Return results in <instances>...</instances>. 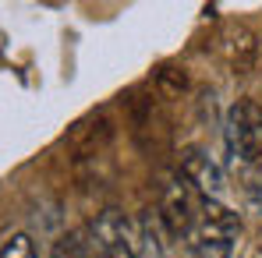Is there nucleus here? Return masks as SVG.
Masks as SVG:
<instances>
[{
	"mask_svg": "<svg viewBox=\"0 0 262 258\" xmlns=\"http://www.w3.org/2000/svg\"><path fill=\"white\" fill-rule=\"evenodd\" d=\"M181 177H184L191 187H199L206 198H220L223 187H227L223 167H220L209 152H202V149H184V152H181Z\"/></svg>",
	"mask_w": 262,
	"mask_h": 258,
	"instance_id": "nucleus-4",
	"label": "nucleus"
},
{
	"mask_svg": "<svg viewBox=\"0 0 262 258\" xmlns=\"http://www.w3.org/2000/svg\"><path fill=\"white\" fill-rule=\"evenodd\" d=\"M199 198H195V187L174 173V177H167V184H163V205H160V219L167 223V230L170 233H188L191 226H195V219H199Z\"/></svg>",
	"mask_w": 262,
	"mask_h": 258,
	"instance_id": "nucleus-3",
	"label": "nucleus"
},
{
	"mask_svg": "<svg viewBox=\"0 0 262 258\" xmlns=\"http://www.w3.org/2000/svg\"><path fill=\"white\" fill-rule=\"evenodd\" d=\"M230 64H234V75H248V71H252V64H255V36H252L248 29H237V32H234Z\"/></svg>",
	"mask_w": 262,
	"mask_h": 258,
	"instance_id": "nucleus-7",
	"label": "nucleus"
},
{
	"mask_svg": "<svg viewBox=\"0 0 262 258\" xmlns=\"http://www.w3.org/2000/svg\"><path fill=\"white\" fill-rule=\"evenodd\" d=\"M0 258H39V251H36V241L29 233H11L0 244Z\"/></svg>",
	"mask_w": 262,
	"mask_h": 258,
	"instance_id": "nucleus-8",
	"label": "nucleus"
},
{
	"mask_svg": "<svg viewBox=\"0 0 262 258\" xmlns=\"http://www.w3.org/2000/svg\"><path fill=\"white\" fill-rule=\"evenodd\" d=\"M223 138H227V152L237 167H255L262 159V103L237 99L227 110Z\"/></svg>",
	"mask_w": 262,
	"mask_h": 258,
	"instance_id": "nucleus-2",
	"label": "nucleus"
},
{
	"mask_svg": "<svg viewBox=\"0 0 262 258\" xmlns=\"http://www.w3.org/2000/svg\"><path fill=\"white\" fill-rule=\"evenodd\" d=\"M103 258H138V251L135 248H114V251H106Z\"/></svg>",
	"mask_w": 262,
	"mask_h": 258,
	"instance_id": "nucleus-9",
	"label": "nucleus"
},
{
	"mask_svg": "<svg viewBox=\"0 0 262 258\" xmlns=\"http://www.w3.org/2000/svg\"><path fill=\"white\" fill-rule=\"evenodd\" d=\"M85 230H89V241L99 244L103 251L131 248V223L124 219V213H117V209H103Z\"/></svg>",
	"mask_w": 262,
	"mask_h": 258,
	"instance_id": "nucleus-5",
	"label": "nucleus"
},
{
	"mask_svg": "<svg viewBox=\"0 0 262 258\" xmlns=\"http://www.w3.org/2000/svg\"><path fill=\"white\" fill-rule=\"evenodd\" d=\"M89 248H92L89 230H85V226H78V230H68L64 237H57V241H53L50 258H85Z\"/></svg>",
	"mask_w": 262,
	"mask_h": 258,
	"instance_id": "nucleus-6",
	"label": "nucleus"
},
{
	"mask_svg": "<svg viewBox=\"0 0 262 258\" xmlns=\"http://www.w3.org/2000/svg\"><path fill=\"white\" fill-rule=\"evenodd\" d=\"M237 233H241V216L220 205L216 198H206L195 226L184 233V244L191 258H230Z\"/></svg>",
	"mask_w": 262,
	"mask_h": 258,
	"instance_id": "nucleus-1",
	"label": "nucleus"
}]
</instances>
